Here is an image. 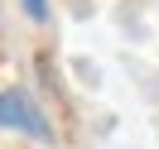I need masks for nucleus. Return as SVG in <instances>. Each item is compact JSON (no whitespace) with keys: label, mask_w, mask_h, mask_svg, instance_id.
Listing matches in <instances>:
<instances>
[{"label":"nucleus","mask_w":159,"mask_h":149,"mask_svg":"<svg viewBox=\"0 0 159 149\" xmlns=\"http://www.w3.org/2000/svg\"><path fill=\"white\" fill-rule=\"evenodd\" d=\"M20 5H24V15H29L34 24H48V15H53V10H48V0H20Z\"/></svg>","instance_id":"obj_2"},{"label":"nucleus","mask_w":159,"mask_h":149,"mask_svg":"<svg viewBox=\"0 0 159 149\" xmlns=\"http://www.w3.org/2000/svg\"><path fill=\"white\" fill-rule=\"evenodd\" d=\"M0 130H15L24 139L53 144V120L24 87H0Z\"/></svg>","instance_id":"obj_1"}]
</instances>
